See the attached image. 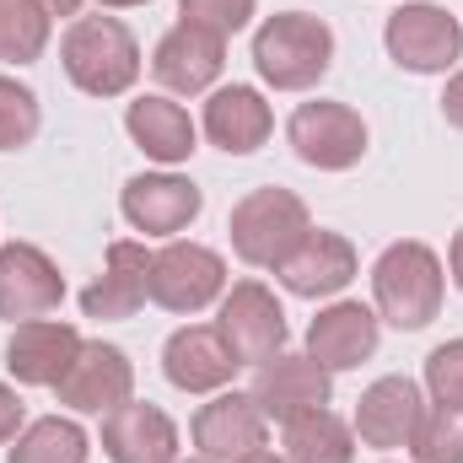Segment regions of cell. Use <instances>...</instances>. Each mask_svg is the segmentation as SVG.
<instances>
[{
    "label": "cell",
    "instance_id": "83f0119b",
    "mask_svg": "<svg viewBox=\"0 0 463 463\" xmlns=\"http://www.w3.org/2000/svg\"><path fill=\"white\" fill-rule=\"evenodd\" d=\"M410 453H415V463H463V410H453V404L426 410Z\"/></svg>",
    "mask_w": 463,
    "mask_h": 463
},
{
    "label": "cell",
    "instance_id": "d6986e66",
    "mask_svg": "<svg viewBox=\"0 0 463 463\" xmlns=\"http://www.w3.org/2000/svg\"><path fill=\"white\" fill-rule=\"evenodd\" d=\"M103 453L109 463H178V426L162 404L124 399L103 415Z\"/></svg>",
    "mask_w": 463,
    "mask_h": 463
},
{
    "label": "cell",
    "instance_id": "8fae6325",
    "mask_svg": "<svg viewBox=\"0 0 463 463\" xmlns=\"http://www.w3.org/2000/svg\"><path fill=\"white\" fill-rule=\"evenodd\" d=\"M54 399L71 415H109L124 399H135V361L109 340H87L71 372L54 383Z\"/></svg>",
    "mask_w": 463,
    "mask_h": 463
},
{
    "label": "cell",
    "instance_id": "4dcf8cb0",
    "mask_svg": "<svg viewBox=\"0 0 463 463\" xmlns=\"http://www.w3.org/2000/svg\"><path fill=\"white\" fill-rule=\"evenodd\" d=\"M22 426H27V404H22V393H16L11 383H0V448L16 442Z\"/></svg>",
    "mask_w": 463,
    "mask_h": 463
},
{
    "label": "cell",
    "instance_id": "484cf974",
    "mask_svg": "<svg viewBox=\"0 0 463 463\" xmlns=\"http://www.w3.org/2000/svg\"><path fill=\"white\" fill-rule=\"evenodd\" d=\"M49 33H54V16L38 0H0V60L5 65L43 60Z\"/></svg>",
    "mask_w": 463,
    "mask_h": 463
},
{
    "label": "cell",
    "instance_id": "7a4b0ae2",
    "mask_svg": "<svg viewBox=\"0 0 463 463\" xmlns=\"http://www.w3.org/2000/svg\"><path fill=\"white\" fill-rule=\"evenodd\" d=\"M442 297H448V275H442L437 248L404 237V242H388L377 253V264H372V307H377L383 324L415 335L442 313Z\"/></svg>",
    "mask_w": 463,
    "mask_h": 463
},
{
    "label": "cell",
    "instance_id": "d4e9b609",
    "mask_svg": "<svg viewBox=\"0 0 463 463\" xmlns=\"http://www.w3.org/2000/svg\"><path fill=\"white\" fill-rule=\"evenodd\" d=\"M87 453H92V442L71 415H43V420L22 426L5 463H87Z\"/></svg>",
    "mask_w": 463,
    "mask_h": 463
},
{
    "label": "cell",
    "instance_id": "9c48e42d",
    "mask_svg": "<svg viewBox=\"0 0 463 463\" xmlns=\"http://www.w3.org/2000/svg\"><path fill=\"white\" fill-rule=\"evenodd\" d=\"M253 404L264 410V420H275V426H286V420H297V415H313V410H329V399H335V372H324L307 350L297 355V350H280V355H269L259 372H253Z\"/></svg>",
    "mask_w": 463,
    "mask_h": 463
},
{
    "label": "cell",
    "instance_id": "836d02e7",
    "mask_svg": "<svg viewBox=\"0 0 463 463\" xmlns=\"http://www.w3.org/2000/svg\"><path fill=\"white\" fill-rule=\"evenodd\" d=\"M38 5H43L49 16H81V5H87V0H38Z\"/></svg>",
    "mask_w": 463,
    "mask_h": 463
},
{
    "label": "cell",
    "instance_id": "52a82bcc",
    "mask_svg": "<svg viewBox=\"0 0 463 463\" xmlns=\"http://www.w3.org/2000/svg\"><path fill=\"white\" fill-rule=\"evenodd\" d=\"M286 140L291 151L318 167V173H345L366 156V118L355 114L350 103H335V98H313L302 103L297 114L286 118Z\"/></svg>",
    "mask_w": 463,
    "mask_h": 463
},
{
    "label": "cell",
    "instance_id": "e575fe53",
    "mask_svg": "<svg viewBox=\"0 0 463 463\" xmlns=\"http://www.w3.org/2000/svg\"><path fill=\"white\" fill-rule=\"evenodd\" d=\"M237 463H286V453H269V448H259V453H242Z\"/></svg>",
    "mask_w": 463,
    "mask_h": 463
},
{
    "label": "cell",
    "instance_id": "4316f807",
    "mask_svg": "<svg viewBox=\"0 0 463 463\" xmlns=\"http://www.w3.org/2000/svg\"><path fill=\"white\" fill-rule=\"evenodd\" d=\"M38 129H43L38 92L22 87L16 76H0V151H22V146H33Z\"/></svg>",
    "mask_w": 463,
    "mask_h": 463
},
{
    "label": "cell",
    "instance_id": "cb8c5ba5",
    "mask_svg": "<svg viewBox=\"0 0 463 463\" xmlns=\"http://www.w3.org/2000/svg\"><path fill=\"white\" fill-rule=\"evenodd\" d=\"M286 431V463H355V426L340 420L335 410H313L280 426Z\"/></svg>",
    "mask_w": 463,
    "mask_h": 463
},
{
    "label": "cell",
    "instance_id": "7402d4cb",
    "mask_svg": "<svg viewBox=\"0 0 463 463\" xmlns=\"http://www.w3.org/2000/svg\"><path fill=\"white\" fill-rule=\"evenodd\" d=\"M200 129H205V140L216 146V151H227V156H253L269 135H275V114H269V103H264V92L259 87H216L211 98H205V118H200Z\"/></svg>",
    "mask_w": 463,
    "mask_h": 463
},
{
    "label": "cell",
    "instance_id": "8992f818",
    "mask_svg": "<svg viewBox=\"0 0 463 463\" xmlns=\"http://www.w3.org/2000/svg\"><path fill=\"white\" fill-rule=\"evenodd\" d=\"M227 297V259L205 242L167 237V248L151 253V302L162 313H205Z\"/></svg>",
    "mask_w": 463,
    "mask_h": 463
},
{
    "label": "cell",
    "instance_id": "8d00e7d4",
    "mask_svg": "<svg viewBox=\"0 0 463 463\" xmlns=\"http://www.w3.org/2000/svg\"><path fill=\"white\" fill-rule=\"evenodd\" d=\"M189 463H211V458H189Z\"/></svg>",
    "mask_w": 463,
    "mask_h": 463
},
{
    "label": "cell",
    "instance_id": "d590c367",
    "mask_svg": "<svg viewBox=\"0 0 463 463\" xmlns=\"http://www.w3.org/2000/svg\"><path fill=\"white\" fill-rule=\"evenodd\" d=\"M98 5H109V11H129V5H151V0H98Z\"/></svg>",
    "mask_w": 463,
    "mask_h": 463
},
{
    "label": "cell",
    "instance_id": "d6a6232c",
    "mask_svg": "<svg viewBox=\"0 0 463 463\" xmlns=\"http://www.w3.org/2000/svg\"><path fill=\"white\" fill-rule=\"evenodd\" d=\"M448 269H453V286L463 291V227L453 232V248H448Z\"/></svg>",
    "mask_w": 463,
    "mask_h": 463
},
{
    "label": "cell",
    "instance_id": "2e32d148",
    "mask_svg": "<svg viewBox=\"0 0 463 463\" xmlns=\"http://www.w3.org/2000/svg\"><path fill=\"white\" fill-rule=\"evenodd\" d=\"M355 275H361V259H355L350 237H340V232H329V227H313L297 248H291V259L275 269V280H280L291 297H302V302L340 297Z\"/></svg>",
    "mask_w": 463,
    "mask_h": 463
},
{
    "label": "cell",
    "instance_id": "5bb4252c",
    "mask_svg": "<svg viewBox=\"0 0 463 463\" xmlns=\"http://www.w3.org/2000/svg\"><path fill=\"white\" fill-rule=\"evenodd\" d=\"M420 415H426V399H420V383L415 377H377L361 399H355V442L361 448H377V453H399L415 442L420 431Z\"/></svg>",
    "mask_w": 463,
    "mask_h": 463
},
{
    "label": "cell",
    "instance_id": "30bf717a",
    "mask_svg": "<svg viewBox=\"0 0 463 463\" xmlns=\"http://www.w3.org/2000/svg\"><path fill=\"white\" fill-rule=\"evenodd\" d=\"M222 65H227V38L211 33V27H200V22H184V16L151 49V76L167 92H178V98L211 92L216 76H222Z\"/></svg>",
    "mask_w": 463,
    "mask_h": 463
},
{
    "label": "cell",
    "instance_id": "5b68a950",
    "mask_svg": "<svg viewBox=\"0 0 463 463\" xmlns=\"http://www.w3.org/2000/svg\"><path fill=\"white\" fill-rule=\"evenodd\" d=\"M383 49L410 76H442L463 60V22L437 0H404L383 22Z\"/></svg>",
    "mask_w": 463,
    "mask_h": 463
},
{
    "label": "cell",
    "instance_id": "4fadbf2b",
    "mask_svg": "<svg viewBox=\"0 0 463 463\" xmlns=\"http://www.w3.org/2000/svg\"><path fill=\"white\" fill-rule=\"evenodd\" d=\"M65 302V275L38 242H5L0 248V318L27 324L49 318Z\"/></svg>",
    "mask_w": 463,
    "mask_h": 463
},
{
    "label": "cell",
    "instance_id": "7c38bea8",
    "mask_svg": "<svg viewBox=\"0 0 463 463\" xmlns=\"http://www.w3.org/2000/svg\"><path fill=\"white\" fill-rule=\"evenodd\" d=\"M118 211H124L129 227L146 232V237H178V232L194 227V216L205 211V194L184 173L162 167V173H135L124 184V194H118Z\"/></svg>",
    "mask_w": 463,
    "mask_h": 463
},
{
    "label": "cell",
    "instance_id": "f546056e",
    "mask_svg": "<svg viewBox=\"0 0 463 463\" xmlns=\"http://www.w3.org/2000/svg\"><path fill=\"white\" fill-rule=\"evenodd\" d=\"M253 11H259V0H178V16L184 22H200V27H211V33H242L248 22H253Z\"/></svg>",
    "mask_w": 463,
    "mask_h": 463
},
{
    "label": "cell",
    "instance_id": "3957f363",
    "mask_svg": "<svg viewBox=\"0 0 463 463\" xmlns=\"http://www.w3.org/2000/svg\"><path fill=\"white\" fill-rule=\"evenodd\" d=\"M60 71L87 98H124L140 81V43L118 16H76L60 38Z\"/></svg>",
    "mask_w": 463,
    "mask_h": 463
},
{
    "label": "cell",
    "instance_id": "603a6c76",
    "mask_svg": "<svg viewBox=\"0 0 463 463\" xmlns=\"http://www.w3.org/2000/svg\"><path fill=\"white\" fill-rule=\"evenodd\" d=\"M124 129H129V140H135L156 167H178V162H189V156L200 151V129H194L189 109L173 103V98H162V92L135 98V103L124 109Z\"/></svg>",
    "mask_w": 463,
    "mask_h": 463
},
{
    "label": "cell",
    "instance_id": "ac0fdd59",
    "mask_svg": "<svg viewBox=\"0 0 463 463\" xmlns=\"http://www.w3.org/2000/svg\"><path fill=\"white\" fill-rule=\"evenodd\" d=\"M237 366L242 361L227 350L216 324H184L162 345V377L178 393H222L232 377H237Z\"/></svg>",
    "mask_w": 463,
    "mask_h": 463
},
{
    "label": "cell",
    "instance_id": "e0dca14e",
    "mask_svg": "<svg viewBox=\"0 0 463 463\" xmlns=\"http://www.w3.org/2000/svg\"><path fill=\"white\" fill-rule=\"evenodd\" d=\"M81 329L76 324H60V318H27V324H11V340H5V372L22 383V388H54L71 361L81 355Z\"/></svg>",
    "mask_w": 463,
    "mask_h": 463
},
{
    "label": "cell",
    "instance_id": "44dd1931",
    "mask_svg": "<svg viewBox=\"0 0 463 463\" xmlns=\"http://www.w3.org/2000/svg\"><path fill=\"white\" fill-rule=\"evenodd\" d=\"M151 302V253L146 242L118 237L103 253V275L81 291V313L87 318H135Z\"/></svg>",
    "mask_w": 463,
    "mask_h": 463
},
{
    "label": "cell",
    "instance_id": "ffe728a7",
    "mask_svg": "<svg viewBox=\"0 0 463 463\" xmlns=\"http://www.w3.org/2000/svg\"><path fill=\"white\" fill-rule=\"evenodd\" d=\"M377 340H383V318H377V307H361V302H329L307 324V355L324 372H350V366L372 361Z\"/></svg>",
    "mask_w": 463,
    "mask_h": 463
},
{
    "label": "cell",
    "instance_id": "ba28073f",
    "mask_svg": "<svg viewBox=\"0 0 463 463\" xmlns=\"http://www.w3.org/2000/svg\"><path fill=\"white\" fill-rule=\"evenodd\" d=\"M216 329L227 350L242 366H264L269 355H280L291 329H286V307L275 302V291L264 280H237L227 297H222V313H216Z\"/></svg>",
    "mask_w": 463,
    "mask_h": 463
},
{
    "label": "cell",
    "instance_id": "1f68e13d",
    "mask_svg": "<svg viewBox=\"0 0 463 463\" xmlns=\"http://www.w3.org/2000/svg\"><path fill=\"white\" fill-rule=\"evenodd\" d=\"M442 118L463 129V71H453V81H448V92H442Z\"/></svg>",
    "mask_w": 463,
    "mask_h": 463
},
{
    "label": "cell",
    "instance_id": "277c9868",
    "mask_svg": "<svg viewBox=\"0 0 463 463\" xmlns=\"http://www.w3.org/2000/svg\"><path fill=\"white\" fill-rule=\"evenodd\" d=\"M313 232V216H307V200L291 194V189H253L232 205L227 216V237L232 253L248 264V269H280L291 259V248Z\"/></svg>",
    "mask_w": 463,
    "mask_h": 463
},
{
    "label": "cell",
    "instance_id": "9a60e30c",
    "mask_svg": "<svg viewBox=\"0 0 463 463\" xmlns=\"http://www.w3.org/2000/svg\"><path fill=\"white\" fill-rule=\"evenodd\" d=\"M189 437H194V453H200V458L237 463L242 453H259V448L269 442V420H264V410L253 404V393L222 388V393H211V404H200Z\"/></svg>",
    "mask_w": 463,
    "mask_h": 463
},
{
    "label": "cell",
    "instance_id": "f1b7e54d",
    "mask_svg": "<svg viewBox=\"0 0 463 463\" xmlns=\"http://www.w3.org/2000/svg\"><path fill=\"white\" fill-rule=\"evenodd\" d=\"M426 393L437 404L463 410V340H448L426 355Z\"/></svg>",
    "mask_w": 463,
    "mask_h": 463
},
{
    "label": "cell",
    "instance_id": "6da1fadb",
    "mask_svg": "<svg viewBox=\"0 0 463 463\" xmlns=\"http://www.w3.org/2000/svg\"><path fill=\"white\" fill-rule=\"evenodd\" d=\"M335 65V33L324 16L275 11L253 27V71L275 92H313Z\"/></svg>",
    "mask_w": 463,
    "mask_h": 463
}]
</instances>
